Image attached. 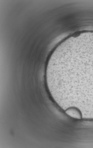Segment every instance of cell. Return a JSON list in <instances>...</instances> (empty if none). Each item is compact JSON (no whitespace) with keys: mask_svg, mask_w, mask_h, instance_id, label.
<instances>
[{"mask_svg":"<svg viewBox=\"0 0 93 148\" xmlns=\"http://www.w3.org/2000/svg\"><path fill=\"white\" fill-rule=\"evenodd\" d=\"M65 112L67 115L74 119H81L83 117L81 111L76 107L69 108L65 110Z\"/></svg>","mask_w":93,"mask_h":148,"instance_id":"obj_2","label":"cell"},{"mask_svg":"<svg viewBox=\"0 0 93 148\" xmlns=\"http://www.w3.org/2000/svg\"><path fill=\"white\" fill-rule=\"evenodd\" d=\"M46 77L63 106L93 113V32L74 35L59 45L49 60Z\"/></svg>","mask_w":93,"mask_h":148,"instance_id":"obj_1","label":"cell"}]
</instances>
